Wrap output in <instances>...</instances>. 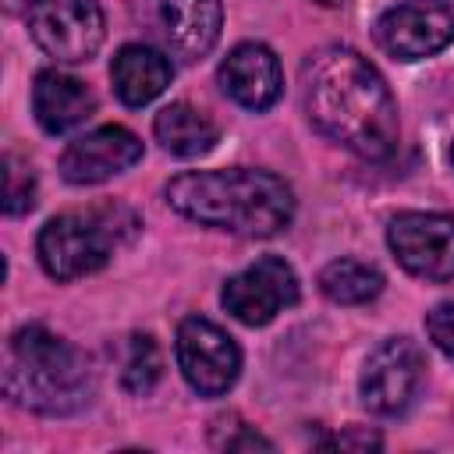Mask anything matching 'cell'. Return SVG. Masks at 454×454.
Instances as JSON below:
<instances>
[{
	"label": "cell",
	"mask_w": 454,
	"mask_h": 454,
	"mask_svg": "<svg viewBox=\"0 0 454 454\" xmlns=\"http://www.w3.org/2000/svg\"><path fill=\"white\" fill-rule=\"evenodd\" d=\"M131 14L167 53L188 64L216 46L223 25L220 0H131Z\"/></svg>",
	"instance_id": "cell-5"
},
{
	"label": "cell",
	"mask_w": 454,
	"mask_h": 454,
	"mask_svg": "<svg viewBox=\"0 0 454 454\" xmlns=\"http://www.w3.org/2000/svg\"><path fill=\"white\" fill-rule=\"evenodd\" d=\"M376 43L397 60H422L454 43L450 0H404L380 14Z\"/></svg>",
	"instance_id": "cell-7"
},
{
	"label": "cell",
	"mask_w": 454,
	"mask_h": 454,
	"mask_svg": "<svg viewBox=\"0 0 454 454\" xmlns=\"http://www.w3.org/2000/svg\"><path fill=\"white\" fill-rule=\"evenodd\" d=\"M32 110H35V121L50 135H64V131L78 128L85 117H92L96 96L89 92L85 82H78L64 71H39L35 85H32Z\"/></svg>",
	"instance_id": "cell-14"
},
{
	"label": "cell",
	"mask_w": 454,
	"mask_h": 454,
	"mask_svg": "<svg viewBox=\"0 0 454 454\" xmlns=\"http://www.w3.org/2000/svg\"><path fill=\"white\" fill-rule=\"evenodd\" d=\"M213 443L216 447H227V450H273V443L266 440V436H259L255 429H248L245 422H238L234 419V429L227 433V436H213Z\"/></svg>",
	"instance_id": "cell-21"
},
{
	"label": "cell",
	"mask_w": 454,
	"mask_h": 454,
	"mask_svg": "<svg viewBox=\"0 0 454 454\" xmlns=\"http://www.w3.org/2000/svg\"><path fill=\"white\" fill-rule=\"evenodd\" d=\"M422 383V351L408 337L383 340L362 365V401L376 415H401Z\"/></svg>",
	"instance_id": "cell-11"
},
{
	"label": "cell",
	"mask_w": 454,
	"mask_h": 454,
	"mask_svg": "<svg viewBox=\"0 0 454 454\" xmlns=\"http://www.w3.org/2000/svg\"><path fill=\"white\" fill-rule=\"evenodd\" d=\"M142 160V142L121 124L96 128L74 138L60 156V174L71 184H99Z\"/></svg>",
	"instance_id": "cell-12"
},
{
	"label": "cell",
	"mask_w": 454,
	"mask_h": 454,
	"mask_svg": "<svg viewBox=\"0 0 454 454\" xmlns=\"http://www.w3.org/2000/svg\"><path fill=\"white\" fill-rule=\"evenodd\" d=\"M309 121L344 149L383 160L397 145V103L383 74L348 46H323L301 67Z\"/></svg>",
	"instance_id": "cell-1"
},
{
	"label": "cell",
	"mask_w": 454,
	"mask_h": 454,
	"mask_svg": "<svg viewBox=\"0 0 454 454\" xmlns=\"http://www.w3.org/2000/svg\"><path fill=\"white\" fill-rule=\"evenodd\" d=\"M117 241L110 209L64 213L39 231V262L53 280H78L106 266Z\"/></svg>",
	"instance_id": "cell-4"
},
{
	"label": "cell",
	"mask_w": 454,
	"mask_h": 454,
	"mask_svg": "<svg viewBox=\"0 0 454 454\" xmlns=\"http://www.w3.org/2000/svg\"><path fill=\"white\" fill-rule=\"evenodd\" d=\"M177 365L192 390L216 397L227 394L241 372V351L231 333L202 316H188L177 326Z\"/></svg>",
	"instance_id": "cell-8"
},
{
	"label": "cell",
	"mask_w": 454,
	"mask_h": 454,
	"mask_svg": "<svg viewBox=\"0 0 454 454\" xmlns=\"http://www.w3.org/2000/svg\"><path fill=\"white\" fill-rule=\"evenodd\" d=\"M32 39L64 64L89 60L106 35L96 0H35L25 14Z\"/></svg>",
	"instance_id": "cell-6"
},
{
	"label": "cell",
	"mask_w": 454,
	"mask_h": 454,
	"mask_svg": "<svg viewBox=\"0 0 454 454\" xmlns=\"http://www.w3.org/2000/svg\"><path fill=\"white\" fill-rule=\"evenodd\" d=\"M170 60L153 50V46H142V43H131V46H121L114 64H110V78H114V92L121 96V103L128 106H145L153 103L167 85H170Z\"/></svg>",
	"instance_id": "cell-15"
},
{
	"label": "cell",
	"mask_w": 454,
	"mask_h": 454,
	"mask_svg": "<svg viewBox=\"0 0 454 454\" xmlns=\"http://www.w3.org/2000/svg\"><path fill=\"white\" fill-rule=\"evenodd\" d=\"M35 206V174L28 163H21L14 153L4 156V209L11 216H21Z\"/></svg>",
	"instance_id": "cell-19"
},
{
	"label": "cell",
	"mask_w": 454,
	"mask_h": 454,
	"mask_svg": "<svg viewBox=\"0 0 454 454\" xmlns=\"http://www.w3.org/2000/svg\"><path fill=\"white\" fill-rule=\"evenodd\" d=\"M167 202L216 231L245 234V238H273L294 216L291 188L266 170H188L167 184Z\"/></svg>",
	"instance_id": "cell-2"
},
{
	"label": "cell",
	"mask_w": 454,
	"mask_h": 454,
	"mask_svg": "<svg viewBox=\"0 0 454 454\" xmlns=\"http://www.w3.org/2000/svg\"><path fill=\"white\" fill-rule=\"evenodd\" d=\"M4 394L39 415H71L92 401L96 372L64 337L46 326H21L4 344Z\"/></svg>",
	"instance_id": "cell-3"
},
{
	"label": "cell",
	"mask_w": 454,
	"mask_h": 454,
	"mask_svg": "<svg viewBox=\"0 0 454 454\" xmlns=\"http://www.w3.org/2000/svg\"><path fill=\"white\" fill-rule=\"evenodd\" d=\"M316 4H323V7H340L344 0H316Z\"/></svg>",
	"instance_id": "cell-22"
},
{
	"label": "cell",
	"mask_w": 454,
	"mask_h": 454,
	"mask_svg": "<svg viewBox=\"0 0 454 454\" xmlns=\"http://www.w3.org/2000/svg\"><path fill=\"white\" fill-rule=\"evenodd\" d=\"M397 262L422 280L454 277V220L443 213H397L387 227Z\"/></svg>",
	"instance_id": "cell-10"
},
{
	"label": "cell",
	"mask_w": 454,
	"mask_h": 454,
	"mask_svg": "<svg viewBox=\"0 0 454 454\" xmlns=\"http://www.w3.org/2000/svg\"><path fill=\"white\" fill-rule=\"evenodd\" d=\"M153 131H156V138H160V145L167 153L184 156V160L209 153L216 145V138H220V128L199 106H192V103H170V106H163L156 114Z\"/></svg>",
	"instance_id": "cell-16"
},
{
	"label": "cell",
	"mask_w": 454,
	"mask_h": 454,
	"mask_svg": "<svg viewBox=\"0 0 454 454\" xmlns=\"http://www.w3.org/2000/svg\"><path fill=\"white\" fill-rule=\"evenodd\" d=\"M450 160H454V149H450Z\"/></svg>",
	"instance_id": "cell-23"
},
{
	"label": "cell",
	"mask_w": 454,
	"mask_h": 454,
	"mask_svg": "<svg viewBox=\"0 0 454 454\" xmlns=\"http://www.w3.org/2000/svg\"><path fill=\"white\" fill-rule=\"evenodd\" d=\"M426 333L447 358H454V301H443L426 316Z\"/></svg>",
	"instance_id": "cell-20"
},
{
	"label": "cell",
	"mask_w": 454,
	"mask_h": 454,
	"mask_svg": "<svg viewBox=\"0 0 454 454\" xmlns=\"http://www.w3.org/2000/svg\"><path fill=\"white\" fill-rule=\"evenodd\" d=\"M220 301L238 323L266 326L277 312H284L287 305L298 301V277L284 259L262 255L248 270H241L238 277H231L223 284Z\"/></svg>",
	"instance_id": "cell-9"
},
{
	"label": "cell",
	"mask_w": 454,
	"mask_h": 454,
	"mask_svg": "<svg viewBox=\"0 0 454 454\" xmlns=\"http://www.w3.org/2000/svg\"><path fill=\"white\" fill-rule=\"evenodd\" d=\"M319 291L337 305H365L383 291V277L358 259H333L319 273Z\"/></svg>",
	"instance_id": "cell-17"
},
{
	"label": "cell",
	"mask_w": 454,
	"mask_h": 454,
	"mask_svg": "<svg viewBox=\"0 0 454 454\" xmlns=\"http://www.w3.org/2000/svg\"><path fill=\"white\" fill-rule=\"evenodd\" d=\"M163 376L160 344L149 333H131L121 344V383L128 394H149Z\"/></svg>",
	"instance_id": "cell-18"
},
{
	"label": "cell",
	"mask_w": 454,
	"mask_h": 454,
	"mask_svg": "<svg viewBox=\"0 0 454 454\" xmlns=\"http://www.w3.org/2000/svg\"><path fill=\"white\" fill-rule=\"evenodd\" d=\"M220 85L245 110H266L277 103L284 78H280V64H277L270 46L241 43L220 64Z\"/></svg>",
	"instance_id": "cell-13"
}]
</instances>
